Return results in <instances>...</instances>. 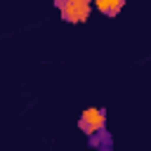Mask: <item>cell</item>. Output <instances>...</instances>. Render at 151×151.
<instances>
[{
  "instance_id": "6da1fadb",
  "label": "cell",
  "mask_w": 151,
  "mask_h": 151,
  "mask_svg": "<svg viewBox=\"0 0 151 151\" xmlns=\"http://www.w3.org/2000/svg\"><path fill=\"white\" fill-rule=\"evenodd\" d=\"M54 7L61 12V21L66 24H85L92 14L90 0H54Z\"/></svg>"
},
{
  "instance_id": "7a4b0ae2",
  "label": "cell",
  "mask_w": 151,
  "mask_h": 151,
  "mask_svg": "<svg viewBox=\"0 0 151 151\" xmlns=\"http://www.w3.org/2000/svg\"><path fill=\"white\" fill-rule=\"evenodd\" d=\"M78 130L85 132L87 137L106 130V111L101 106H87L78 118Z\"/></svg>"
},
{
  "instance_id": "3957f363",
  "label": "cell",
  "mask_w": 151,
  "mask_h": 151,
  "mask_svg": "<svg viewBox=\"0 0 151 151\" xmlns=\"http://www.w3.org/2000/svg\"><path fill=\"white\" fill-rule=\"evenodd\" d=\"M125 7V0H97L94 2V9L97 12H101V14H106V17H118V12Z\"/></svg>"
},
{
  "instance_id": "277c9868",
  "label": "cell",
  "mask_w": 151,
  "mask_h": 151,
  "mask_svg": "<svg viewBox=\"0 0 151 151\" xmlns=\"http://www.w3.org/2000/svg\"><path fill=\"white\" fill-rule=\"evenodd\" d=\"M87 144H90V149H94V151H101L104 146H101V139H99V134H92V137H87Z\"/></svg>"
},
{
  "instance_id": "5b68a950",
  "label": "cell",
  "mask_w": 151,
  "mask_h": 151,
  "mask_svg": "<svg viewBox=\"0 0 151 151\" xmlns=\"http://www.w3.org/2000/svg\"><path fill=\"white\" fill-rule=\"evenodd\" d=\"M99 134V139H101V146H109L111 144V134L106 132V130H101V132H97Z\"/></svg>"
},
{
  "instance_id": "8992f818",
  "label": "cell",
  "mask_w": 151,
  "mask_h": 151,
  "mask_svg": "<svg viewBox=\"0 0 151 151\" xmlns=\"http://www.w3.org/2000/svg\"><path fill=\"white\" fill-rule=\"evenodd\" d=\"M101 151H109V149H101Z\"/></svg>"
}]
</instances>
